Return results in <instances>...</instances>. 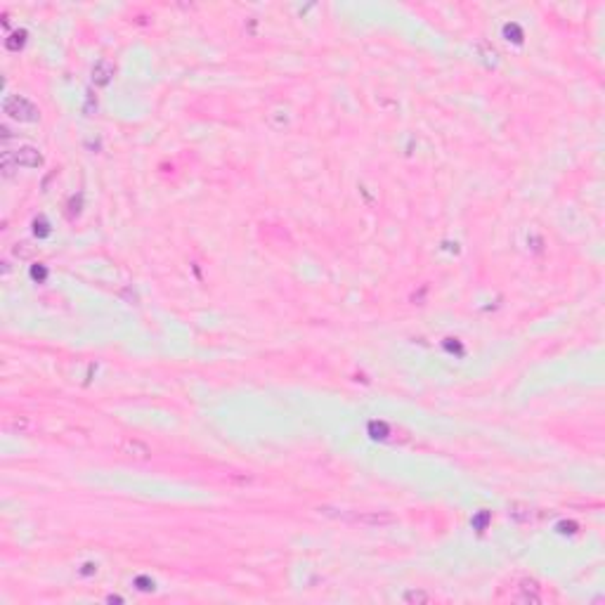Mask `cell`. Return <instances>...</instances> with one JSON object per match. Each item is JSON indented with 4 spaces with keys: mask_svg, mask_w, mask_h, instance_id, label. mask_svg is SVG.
Segmentation results:
<instances>
[{
    "mask_svg": "<svg viewBox=\"0 0 605 605\" xmlns=\"http://www.w3.org/2000/svg\"><path fill=\"white\" fill-rule=\"evenodd\" d=\"M24 36H26L24 31H14L12 36L7 38V43H5V45H7V50H19V48H22V43H24Z\"/></svg>",
    "mask_w": 605,
    "mask_h": 605,
    "instance_id": "5",
    "label": "cell"
},
{
    "mask_svg": "<svg viewBox=\"0 0 605 605\" xmlns=\"http://www.w3.org/2000/svg\"><path fill=\"white\" fill-rule=\"evenodd\" d=\"M2 107H5V114H7L10 119H14V121L31 123V121H36V119H38V109L33 107L26 97H19V95L7 97Z\"/></svg>",
    "mask_w": 605,
    "mask_h": 605,
    "instance_id": "1",
    "label": "cell"
},
{
    "mask_svg": "<svg viewBox=\"0 0 605 605\" xmlns=\"http://www.w3.org/2000/svg\"><path fill=\"white\" fill-rule=\"evenodd\" d=\"M114 76V67L109 64V62H97L95 64V69H93V78H95V83H99V85H104V83H109V78Z\"/></svg>",
    "mask_w": 605,
    "mask_h": 605,
    "instance_id": "3",
    "label": "cell"
},
{
    "mask_svg": "<svg viewBox=\"0 0 605 605\" xmlns=\"http://www.w3.org/2000/svg\"><path fill=\"white\" fill-rule=\"evenodd\" d=\"M14 154V163H17V168L22 166V168H38L43 163V156L38 154V149L33 147H22L17 149V151H12Z\"/></svg>",
    "mask_w": 605,
    "mask_h": 605,
    "instance_id": "2",
    "label": "cell"
},
{
    "mask_svg": "<svg viewBox=\"0 0 605 605\" xmlns=\"http://www.w3.org/2000/svg\"><path fill=\"white\" fill-rule=\"evenodd\" d=\"M123 452H125V454H130V457H133V452H140V454H142V459H145L149 454V447H147V444L135 442V440H125V442H123Z\"/></svg>",
    "mask_w": 605,
    "mask_h": 605,
    "instance_id": "4",
    "label": "cell"
},
{
    "mask_svg": "<svg viewBox=\"0 0 605 605\" xmlns=\"http://www.w3.org/2000/svg\"><path fill=\"white\" fill-rule=\"evenodd\" d=\"M404 601H409V603H428L431 596L423 593V591H409L407 596H404Z\"/></svg>",
    "mask_w": 605,
    "mask_h": 605,
    "instance_id": "6",
    "label": "cell"
},
{
    "mask_svg": "<svg viewBox=\"0 0 605 605\" xmlns=\"http://www.w3.org/2000/svg\"><path fill=\"white\" fill-rule=\"evenodd\" d=\"M31 253H33V248H31L28 243H17V246H14V256L17 258H28Z\"/></svg>",
    "mask_w": 605,
    "mask_h": 605,
    "instance_id": "7",
    "label": "cell"
}]
</instances>
